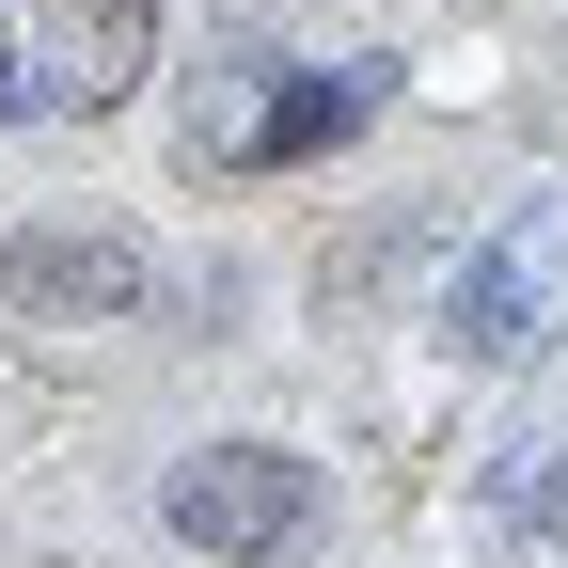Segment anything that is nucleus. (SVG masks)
<instances>
[{
    "label": "nucleus",
    "instance_id": "1",
    "mask_svg": "<svg viewBox=\"0 0 568 568\" xmlns=\"http://www.w3.org/2000/svg\"><path fill=\"white\" fill-rule=\"evenodd\" d=\"M159 521L190 552H222V568H268V552H316L332 489H316V458H284V443H205V458L159 474Z\"/></svg>",
    "mask_w": 568,
    "mask_h": 568
},
{
    "label": "nucleus",
    "instance_id": "2",
    "mask_svg": "<svg viewBox=\"0 0 568 568\" xmlns=\"http://www.w3.org/2000/svg\"><path fill=\"white\" fill-rule=\"evenodd\" d=\"M443 332L474 347V364H537V347L568 332V190H537L521 222H489V253L458 268Z\"/></svg>",
    "mask_w": 568,
    "mask_h": 568
},
{
    "label": "nucleus",
    "instance_id": "3",
    "mask_svg": "<svg viewBox=\"0 0 568 568\" xmlns=\"http://www.w3.org/2000/svg\"><path fill=\"white\" fill-rule=\"evenodd\" d=\"M0 301H17V316H126V301H142V237H111V222H32L17 253H0Z\"/></svg>",
    "mask_w": 568,
    "mask_h": 568
},
{
    "label": "nucleus",
    "instance_id": "4",
    "mask_svg": "<svg viewBox=\"0 0 568 568\" xmlns=\"http://www.w3.org/2000/svg\"><path fill=\"white\" fill-rule=\"evenodd\" d=\"M142 63H159V17L142 0H48V48H32V95L48 111H111Z\"/></svg>",
    "mask_w": 568,
    "mask_h": 568
},
{
    "label": "nucleus",
    "instance_id": "5",
    "mask_svg": "<svg viewBox=\"0 0 568 568\" xmlns=\"http://www.w3.org/2000/svg\"><path fill=\"white\" fill-rule=\"evenodd\" d=\"M268 126H284V63H268V48H222V63L190 80V159H205V174H253Z\"/></svg>",
    "mask_w": 568,
    "mask_h": 568
},
{
    "label": "nucleus",
    "instance_id": "6",
    "mask_svg": "<svg viewBox=\"0 0 568 568\" xmlns=\"http://www.w3.org/2000/svg\"><path fill=\"white\" fill-rule=\"evenodd\" d=\"M0 111H17V32H0Z\"/></svg>",
    "mask_w": 568,
    "mask_h": 568
}]
</instances>
